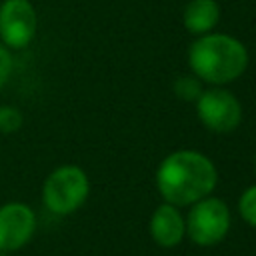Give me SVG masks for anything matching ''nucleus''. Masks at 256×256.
Segmentation results:
<instances>
[{"label": "nucleus", "instance_id": "9", "mask_svg": "<svg viewBox=\"0 0 256 256\" xmlns=\"http://www.w3.org/2000/svg\"><path fill=\"white\" fill-rule=\"evenodd\" d=\"M220 20L216 0H190L184 8V26L192 34H208Z\"/></svg>", "mask_w": 256, "mask_h": 256}, {"label": "nucleus", "instance_id": "14", "mask_svg": "<svg viewBox=\"0 0 256 256\" xmlns=\"http://www.w3.org/2000/svg\"><path fill=\"white\" fill-rule=\"evenodd\" d=\"M0 256H6V252H0Z\"/></svg>", "mask_w": 256, "mask_h": 256}, {"label": "nucleus", "instance_id": "5", "mask_svg": "<svg viewBox=\"0 0 256 256\" xmlns=\"http://www.w3.org/2000/svg\"><path fill=\"white\" fill-rule=\"evenodd\" d=\"M200 122L212 132H232L242 120V108L236 96L224 88H210L196 100Z\"/></svg>", "mask_w": 256, "mask_h": 256}, {"label": "nucleus", "instance_id": "10", "mask_svg": "<svg viewBox=\"0 0 256 256\" xmlns=\"http://www.w3.org/2000/svg\"><path fill=\"white\" fill-rule=\"evenodd\" d=\"M202 92L204 90L198 76H180L174 82V94L184 102H196Z\"/></svg>", "mask_w": 256, "mask_h": 256}, {"label": "nucleus", "instance_id": "15", "mask_svg": "<svg viewBox=\"0 0 256 256\" xmlns=\"http://www.w3.org/2000/svg\"><path fill=\"white\" fill-rule=\"evenodd\" d=\"M254 164H256V158H254Z\"/></svg>", "mask_w": 256, "mask_h": 256}, {"label": "nucleus", "instance_id": "12", "mask_svg": "<svg viewBox=\"0 0 256 256\" xmlns=\"http://www.w3.org/2000/svg\"><path fill=\"white\" fill-rule=\"evenodd\" d=\"M22 126V114L12 106H0V130L14 132Z\"/></svg>", "mask_w": 256, "mask_h": 256}, {"label": "nucleus", "instance_id": "13", "mask_svg": "<svg viewBox=\"0 0 256 256\" xmlns=\"http://www.w3.org/2000/svg\"><path fill=\"white\" fill-rule=\"evenodd\" d=\"M10 72H12V58L8 54V48L0 44V88L8 82Z\"/></svg>", "mask_w": 256, "mask_h": 256}, {"label": "nucleus", "instance_id": "4", "mask_svg": "<svg viewBox=\"0 0 256 256\" xmlns=\"http://www.w3.org/2000/svg\"><path fill=\"white\" fill-rule=\"evenodd\" d=\"M186 234L198 246H214L222 242L230 230V210L214 196H206L192 204L186 220Z\"/></svg>", "mask_w": 256, "mask_h": 256}, {"label": "nucleus", "instance_id": "1", "mask_svg": "<svg viewBox=\"0 0 256 256\" xmlns=\"http://www.w3.org/2000/svg\"><path fill=\"white\" fill-rule=\"evenodd\" d=\"M216 182V166L196 150H176L168 154L156 170L158 192L174 206H190L210 196Z\"/></svg>", "mask_w": 256, "mask_h": 256}, {"label": "nucleus", "instance_id": "2", "mask_svg": "<svg viewBox=\"0 0 256 256\" xmlns=\"http://www.w3.org/2000/svg\"><path fill=\"white\" fill-rule=\"evenodd\" d=\"M188 64L208 84H228L240 78L248 66V52L230 34H202L188 50Z\"/></svg>", "mask_w": 256, "mask_h": 256}, {"label": "nucleus", "instance_id": "11", "mask_svg": "<svg viewBox=\"0 0 256 256\" xmlns=\"http://www.w3.org/2000/svg\"><path fill=\"white\" fill-rule=\"evenodd\" d=\"M238 210H240V216L250 226H256V184L244 190L238 202Z\"/></svg>", "mask_w": 256, "mask_h": 256}, {"label": "nucleus", "instance_id": "6", "mask_svg": "<svg viewBox=\"0 0 256 256\" xmlns=\"http://www.w3.org/2000/svg\"><path fill=\"white\" fill-rule=\"evenodd\" d=\"M38 18L28 0H6L0 6V36L8 48H24L36 34Z\"/></svg>", "mask_w": 256, "mask_h": 256}, {"label": "nucleus", "instance_id": "3", "mask_svg": "<svg viewBox=\"0 0 256 256\" xmlns=\"http://www.w3.org/2000/svg\"><path fill=\"white\" fill-rule=\"evenodd\" d=\"M88 192H90V182L86 172L80 166L64 164L58 166L54 172H50V176L46 178L42 188V198L50 212L64 216L78 210L86 202Z\"/></svg>", "mask_w": 256, "mask_h": 256}, {"label": "nucleus", "instance_id": "7", "mask_svg": "<svg viewBox=\"0 0 256 256\" xmlns=\"http://www.w3.org/2000/svg\"><path fill=\"white\" fill-rule=\"evenodd\" d=\"M36 230V214L22 202L0 206V252L22 248Z\"/></svg>", "mask_w": 256, "mask_h": 256}, {"label": "nucleus", "instance_id": "8", "mask_svg": "<svg viewBox=\"0 0 256 256\" xmlns=\"http://www.w3.org/2000/svg\"><path fill=\"white\" fill-rule=\"evenodd\" d=\"M150 234L154 242L162 248H172L180 244V240L186 234V224L182 214L178 212V206L170 202L160 204L150 218Z\"/></svg>", "mask_w": 256, "mask_h": 256}]
</instances>
